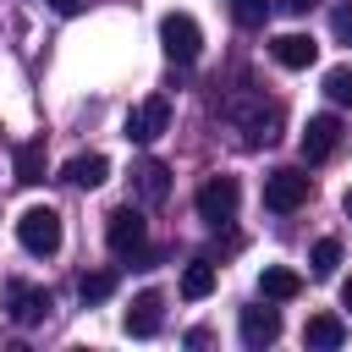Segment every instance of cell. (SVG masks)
<instances>
[{"label": "cell", "instance_id": "obj_19", "mask_svg": "<svg viewBox=\"0 0 352 352\" xmlns=\"http://www.w3.org/2000/svg\"><path fill=\"white\" fill-rule=\"evenodd\" d=\"M77 292H82V302H104V297L116 292V275H110V270H94V275L77 280Z\"/></svg>", "mask_w": 352, "mask_h": 352}, {"label": "cell", "instance_id": "obj_26", "mask_svg": "<svg viewBox=\"0 0 352 352\" xmlns=\"http://www.w3.org/2000/svg\"><path fill=\"white\" fill-rule=\"evenodd\" d=\"M346 214H352V192H346Z\"/></svg>", "mask_w": 352, "mask_h": 352}, {"label": "cell", "instance_id": "obj_3", "mask_svg": "<svg viewBox=\"0 0 352 352\" xmlns=\"http://www.w3.org/2000/svg\"><path fill=\"white\" fill-rule=\"evenodd\" d=\"M308 198H314V182H308L297 165H280V170H270V176H264V209L292 214V209H302Z\"/></svg>", "mask_w": 352, "mask_h": 352}, {"label": "cell", "instance_id": "obj_5", "mask_svg": "<svg viewBox=\"0 0 352 352\" xmlns=\"http://www.w3.org/2000/svg\"><path fill=\"white\" fill-rule=\"evenodd\" d=\"M192 204H198V220H204V226H226V220H236L242 187H236V176H209Z\"/></svg>", "mask_w": 352, "mask_h": 352}, {"label": "cell", "instance_id": "obj_8", "mask_svg": "<svg viewBox=\"0 0 352 352\" xmlns=\"http://www.w3.org/2000/svg\"><path fill=\"white\" fill-rule=\"evenodd\" d=\"M336 143H341V121L336 116H308V126H302V160L319 165V160L336 154Z\"/></svg>", "mask_w": 352, "mask_h": 352}, {"label": "cell", "instance_id": "obj_13", "mask_svg": "<svg viewBox=\"0 0 352 352\" xmlns=\"http://www.w3.org/2000/svg\"><path fill=\"white\" fill-rule=\"evenodd\" d=\"M258 292H264L270 302H292V297L302 292V275H297V270H286V264H270V270L258 275Z\"/></svg>", "mask_w": 352, "mask_h": 352}, {"label": "cell", "instance_id": "obj_2", "mask_svg": "<svg viewBox=\"0 0 352 352\" xmlns=\"http://www.w3.org/2000/svg\"><path fill=\"white\" fill-rule=\"evenodd\" d=\"M160 50H165L176 66H192V60L204 55V33H198V22H192L187 11L160 16Z\"/></svg>", "mask_w": 352, "mask_h": 352}, {"label": "cell", "instance_id": "obj_25", "mask_svg": "<svg viewBox=\"0 0 352 352\" xmlns=\"http://www.w3.org/2000/svg\"><path fill=\"white\" fill-rule=\"evenodd\" d=\"M280 6H286V11H308L314 0H280Z\"/></svg>", "mask_w": 352, "mask_h": 352}, {"label": "cell", "instance_id": "obj_22", "mask_svg": "<svg viewBox=\"0 0 352 352\" xmlns=\"http://www.w3.org/2000/svg\"><path fill=\"white\" fill-rule=\"evenodd\" d=\"M44 6H50L55 16H77V11H82V0H44Z\"/></svg>", "mask_w": 352, "mask_h": 352}, {"label": "cell", "instance_id": "obj_24", "mask_svg": "<svg viewBox=\"0 0 352 352\" xmlns=\"http://www.w3.org/2000/svg\"><path fill=\"white\" fill-rule=\"evenodd\" d=\"M341 308H352V275L341 280Z\"/></svg>", "mask_w": 352, "mask_h": 352}, {"label": "cell", "instance_id": "obj_17", "mask_svg": "<svg viewBox=\"0 0 352 352\" xmlns=\"http://www.w3.org/2000/svg\"><path fill=\"white\" fill-rule=\"evenodd\" d=\"M209 292H214V264H209V258H192V264L182 270V297L198 302V297H209Z\"/></svg>", "mask_w": 352, "mask_h": 352}, {"label": "cell", "instance_id": "obj_9", "mask_svg": "<svg viewBox=\"0 0 352 352\" xmlns=\"http://www.w3.org/2000/svg\"><path fill=\"white\" fill-rule=\"evenodd\" d=\"M270 55H275V66H286V72H308V66L319 60V44H314L308 33H280V38L270 44Z\"/></svg>", "mask_w": 352, "mask_h": 352}, {"label": "cell", "instance_id": "obj_16", "mask_svg": "<svg viewBox=\"0 0 352 352\" xmlns=\"http://www.w3.org/2000/svg\"><path fill=\"white\" fill-rule=\"evenodd\" d=\"M302 341H308V346H324V352H330V346H341V341H346V324H341L336 314H314V319L302 324Z\"/></svg>", "mask_w": 352, "mask_h": 352}, {"label": "cell", "instance_id": "obj_4", "mask_svg": "<svg viewBox=\"0 0 352 352\" xmlns=\"http://www.w3.org/2000/svg\"><path fill=\"white\" fill-rule=\"evenodd\" d=\"M104 242H110L116 258H143V248H148L143 214H138L132 204H126V209H110V214H104Z\"/></svg>", "mask_w": 352, "mask_h": 352}, {"label": "cell", "instance_id": "obj_1", "mask_svg": "<svg viewBox=\"0 0 352 352\" xmlns=\"http://www.w3.org/2000/svg\"><path fill=\"white\" fill-rule=\"evenodd\" d=\"M16 242H22L28 253L50 258V253L60 248V214H55L50 204H33V209H22V214H16Z\"/></svg>", "mask_w": 352, "mask_h": 352}, {"label": "cell", "instance_id": "obj_11", "mask_svg": "<svg viewBox=\"0 0 352 352\" xmlns=\"http://www.w3.org/2000/svg\"><path fill=\"white\" fill-rule=\"evenodd\" d=\"M280 336V314L275 308H242V341L248 346H270Z\"/></svg>", "mask_w": 352, "mask_h": 352}, {"label": "cell", "instance_id": "obj_14", "mask_svg": "<svg viewBox=\"0 0 352 352\" xmlns=\"http://www.w3.org/2000/svg\"><path fill=\"white\" fill-rule=\"evenodd\" d=\"M11 170H16V182H22V187H38V182H44V143H16Z\"/></svg>", "mask_w": 352, "mask_h": 352}, {"label": "cell", "instance_id": "obj_21", "mask_svg": "<svg viewBox=\"0 0 352 352\" xmlns=\"http://www.w3.org/2000/svg\"><path fill=\"white\" fill-rule=\"evenodd\" d=\"M231 16H236L242 28H264V16H270V0H231Z\"/></svg>", "mask_w": 352, "mask_h": 352}, {"label": "cell", "instance_id": "obj_20", "mask_svg": "<svg viewBox=\"0 0 352 352\" xmlns=\"http://www.w3.org/2000/svg\"><path fill=\"white\" fill-rule=\"evenodd\" d=\"M324 94H330L336 104H352V66H330V72H324Z\"/></svg>", "mask_w": 352, "mask_h": 352}, {"label": "cell", "instance_id": "obj_12", "mask_svg": "<svg viewBox=\"0 0 352 352\" xmlns=\"http://www.w3.org/2000/svg\"><path fill=\"white\" fill-rule=\"evenodd\" d=\"M132 182H138V198H143V204H165V192H170V170H165L160 160H143V165L132 170Z\"/></svg>", "mask_w": 352, "mask_h": 352}, {"label": "cell", "instance_id": "obj_23", "mask_svg": "<svg viewBox=\"0 0 352 352\" xmlns=\"http://www.w3.org/2000/svg\"><path fill=\"white\" fill-rule=\"evenodd\" d=\"M336 33H341V38H352V6H341V11H336Z\"/></svg>", "mask_w": 352, "mask_h": 352}, {"label": "cell", "instance_id": "obj_10", "mask_svg": "<svg viewBox=\"0 0 352 352\" xmlns=\"http://www.w3.org/2000/svg\"><path fill=\"white\" fill-rule=\"evenodd\" d=\"M165 319V297L160 292H138L132 308H126V336H154Z\"/></svg>", "mask_w": 352, "mask_h": 352}, {"label": "cell", "instance_id": "obj_15", "mask_svg": "<svg viewBox=\"0 0 352 352\" xmlns=\"http://www.w3.org/2000/svg\"><path fill=\"white\" fill-rule=\"evenodd\" d=\"M60 176H66L72 187H99V182L110 176V160H104V154H77V160H72Z\"/></svg>", "mask_w": 352, "mask_h": 352}, {"label": "cell", "instance_id": "obj_6", "mask_svg": "<svg viewBox=\"0 0 352 352\" xmlns=\"http://www.w3.org/2000/svg\"><path fill=\"white\" fill-rule=\"evenodd\" d=\"M165 126H170V99H165V94H154V99H143V104H132V110H126L121 138H126V143H154Z\"/></svg>", "mask_w": 352, "mask_h": 352}, {"label": "cell", "instance_id": "obj_18", "mask_svg": "<svg viewBox=\"0 0 352 352\" xmlns=\"http://www.w3.org/2000/svg\"><path fill=\"white\" fill-rule=\"evenodd\" d=\"M308 264H314V275H336V264H341V242H336V236H319Z\"/></svg>", "mask_w": 352, "mask_h": 352}, {"label": "cell", "instance_id": "obj_7", "mask_svg": "<svg viewBox=\"0 0 352 352\" xmlns=\"http://www.w3.org/2000/svg\"><path fill=\"white\" fill-rule=\"evenodd\" d=\"M6 314H11L16 324H38V319L50 314V292H38V286H28V280H6Z\"/></svg>", "mask_w": 352, "mask_h": 352}]
</instances>
